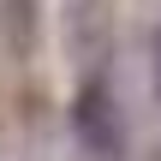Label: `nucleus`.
I'll return each instance as SVG.
<instances>
[{
  "instance_id": "1",
  "label": "nucleus",
  "mask_w": 161,
  "mask_h": 161,
  "mask_svg": "<svg viewBox=\"0 0 161 161\" xmlns=\"http://www.w3.org/2000/svg\"><path fill=\"white\" fill-rule=\"evenodd\" d=\"M72 125H78V143L96 161H119L125 155V131H119V114H114V96H108L102 78H84L78 108H72Z\"/></svg>"
},
{
  "instance_id": "2",
  "label": "nucleus",
  "mask_w": 161,
  "mask_h": 161,
  "mask_svg": "<svg viewBox=\"0 0 161 161\" xmlns=\"http://www.w3.org/2000/svg\"><path fill=\"white\" fill-rule=\"evenodd\" d=\"M60 30H66V54L78 66H102L108 48H114L108 0H60Z\"/></svg>"
},
{
  "instance_id": "3",
  "label": "nucleus",
  "mask_w": 161,
  "mask_h": 161,
  "mask_svg": "<svg viewBox=\"0 0 161 161\" xmlns=\"http://www.w3.org/2000/svg\"><path fill=\"white\" fill-rule=\"evenodd\" d=\"M6 36L18 54L36 48V0H6Z\"/></svg>"
},
{
  "instance_id": "4",
  "label": "nucleus",
  "mask_w": 161,
  "mask_h": 161,
  "mask_svg": "<svg viewBox=\"0 0 161 161\" xmlns=\"http://www.w3.org/2000/svg\"><path fill=\"white\" fill-rule=\"evenodd\" d=\"M149 60H155V96H161V30L149 36Z\"/></svg>"
},
{
  "instance_id": "5",
  "label": "nucleus",
  "mask_w": 161,
  "mask_h": 161,
  "mask_svg": "<svg viewBox=\"0 0 161 161\" xmlns=\"http://www.w3.org/2000/svg\"><path fill=\"white\" fill-rule=\"evenodd\" d=\"M155 161H161V149H155Z\"/></svg>"
}]
</instances>
